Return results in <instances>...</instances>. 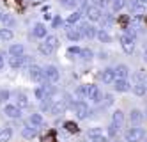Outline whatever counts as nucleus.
Listing matches in <instances>:
<instances>
[{
	"mask_svg": "<svg viewBox=\"0 0 147 142\" xmlns=\"http://www.w3.org/2000/svg\"><path fill=\"white\" fill-rule=\"evenodd\" d=\"M129 121H131L133 126H140V123L144 121V112L138 110V108H133L129 112Z\"/></svg>",
	"mask_w": 147,
	"mask_h": 142,
	"instance_id": "nucleus-16",
	"label": "nucleus"
},
{
	"mask_svg": "<svg viewBox=\"0 0 147 142\" xmlns=\"http://www.w3.org/2000/svg\"><path fill=\"white\" fill-rule=\"evenodd\" d=\"M89 100L94 105H101L105 101V94L101 92V89H99L98 85H92L90 84V87H89Z\"/></svg>",
	"mask_w": 147,
	"mask_h": 142,
	"instance_id": "nucleus-5",
	"label": "nucleus"
},
{
	"mask_svg": "<svg viewBox=\"0 0 147 142\" xmlns=\"http://www.w3.org/2000/svg\"><path fill=\"white\" fill-rule=\"evenodd\" d=\"M2 23L5 25V29H13V27L16 25V18H14L13 14H7V13H5L4 20H2Z\"/></svg>",
	"mask_w": 147,
	"mask_h": 142,
	"instance_id": "nucleus-31",
	"label": "nucleus"
},
{
	"mask_svg": "<svg viewBox=\"0 0 147 142\" xmlns=\"http://www.w3.org/2000/svg\"><path fill=\"white\" fill-rule=\"evenodd\" d=\"M115 142H121V140H115Z\"/></svg>",
	"mask_w": 147,
	"mask_h": 142,
	"instance_id": "nucleus-55",
	"label": "nucleus"
},
{
	"mask_svg": "<svg viewBox=\"0 0 147 142\" xmlns=\"http://www.w3.org/2000/svg\"><path fill=\"white\" fill-rule=\"evenodd\" d=\"M135 82H140V84H145L147 85V71L145 69H138L135 73Z\"/></svg>",
	"mask_w": 147,
	"mask_h": 142,
	"instance_id": "nucleus-32",
	"label": "nucleus"
},
{
	"mask_svg": "<svg viewBox=\"0 0 147 142\" xmlns=\"http://www.w3.org/2000/svg\"><path fill=\"white\" fill-rule=\"evenodd\" d=\"M64 21H62V18L60 16H53V20H51V29H59Z\"/></svg>",
	"mask_w": 147,
	"mask_h": 142,
	"instance_id": "nucleus-45",
	"label": "nucleus"
},
{
	"mask_svg": "<svg viewBox=\"0 0 147 142\" xmlns=\"http://www.w3.org/2000/svg\"><path fill=\"white\" fill-rule=\"evenodd\" d=\"M45 20H46V21H51V20H53L51 13H48V11H46V13H45Z\"/></svg>",
	"mask_w": 147,
	"mask_h": 142,
	"instance_id": "nucleus-50",
	"label": "nucleus"
},
{
	"mask_svg": "<svg viewBox=\"0 0 147 142\" xmlns=\"http://www.w3.org/2000/svg\"><path fill=\"white\" fill-rule=\"evenodd\" d=\"M121 132V128L117 126V124H113V123H110V128H108V137L110 139H115L117 137V133Z\"/></svg>",
	"mask_w": 147,
	"mask_h": 142,
	"instance_id": "nucleus-40",
	"label": "nucleus"
},
{
	"mask_svg": "<svg viewBox=\"0 0 147 142\" xmlns=\"http://www.w3.org/2000/svg\"><path fill=\"white\" fill-rule=\"evenodd\" d=\"M144 142H147V137H145V139H144Z\"/></svg>",
	"mask_w": 147,
	"mask_h": 142,
	"instance_id": "nucleus-54",
	"label": "nucleus"
},
{
	"mask_svg": "<svg viewBox=\"0 0 147 142\" xmlns=\"http://www.w3.org/2000/svg\"><path fill=\"white\" fill-rule=\"evenodd\" d=\"M124 34H128V36H129V37H133V39H138V32H136V29H135L133 25H128V27H126Z\"/></svg>",
	"mask_w": 147,
	"mask_h": 142,
	"instance_id": "nucleus-41",
	"label": "nucleus"
},
{
	"mask_svg": "<svg viewBox=\"0 0 147 142\" xmlns=\"http://www.w3.org/2000/svg\"><path fill=\"white\" fill-rule=\"evenodd\" d=\"M113 101H115V98H113L112 94H105V103H107V107L113 105Z\"/></svg>",
	"mask_w": 147,
	"mask_h": 142,
	"instance_id": "nucleus-47",
	"label": "nucleus"
},
{
	"mask_svg": "<svg viewBox=\"0 0 147 142\" xmlns=\"http://www.w3.org/2000/svg\"><path fill=\"white\" fill-rule=\"evenodd\" d=\"M131 91L135 96H145L147 94V85L145 84H140V82H135L133 87H131Z\"/></svg>",
	"mask_w": 147,
	"mask_h": 142,
	"instance_id": "nucleus-23",
	"label": "nucleus"
},
{
	"mask_svg": "<svg viewBox=\"0 0 147 142\" xmlns=\"http://www.w3.org/2000/svg\"><path fill=\"white\" fill-rule=\"evenodd\" d=\"M80 20H82V13L80 11H73V13L67 16V20H66V25H76Z\"/></svg>",
	"mask_w": 147,
	"mask_h": 142,
	"instance_id": "nucleus-28",
	"label": "nucleus"
},
{
	"mask_svg": "<svg viewBox=\"0 0 147 142\" xmlns=\"http://www.w3.org/2000/svg\"><path fill=\"white\" fill-rule=\"evenodd\" d=\"M124 139H126V142H140L145 139V132L140 126H133L124 133Z\"/></svg>",
	"mask_w": 147,
	"mask_h": 142,
	"instance_id": "nucleus-2",
	"label": "nucleus"
},
{
	"mask_svg": "<svg viewBox=\"0 0 147 142\" xmlns=\"http://www.w3.org/2000/svg\"><path fill=\"white\" fill-rule=\"evenodd\" d=\"M13 96H16V105L20 108L28 107V98H27V94H23V92H13Z\"/></svg>",
	"mask_w": 147,
	"mask_h": 142,
	"instance_id": "nucleus-26",
	"label": "nucleus"
},
{
	"mask_svg": "<svg viewBox=\"0 0 147 142\" xmlns=\"http://www.w3.org/2000/svg\"><path fill=\"white\" fill-rule=\"evenodd\" d=\"M4 16H5V13H4V11H2V9H0V21H2V20H4Z\"/></svg>",
	"mask_w": 147,
	"mask_h": 142,
	"instance_id": "nucleus-53",
	"label": "nucleus"
},
{
	"mask_svg": "<svg viewBox=\"0 0 147 142\" xmlns=\"http://www.w3.org/2000/svg\"><path fill=\"white\" fill-rule=\"evenodd\" d=\"M112 21H113V16L112 14H103V18H101V29H107L108 25H112Z\"/></svg>",
	"mask_w": 147,
	"mask_h": 142,
	"instance_id": "nucleus-38",
	"label": "nucleus"
},
{
	"mask_svg": "<svg viewBox=\"0 0 147 142\" xmlns=\"http://www.w3.org/2000/svg\"><path fill=\"white\" fill-rule=\"evenodd\" d=\"M108 135H105V133H101V135H96V137H92V139H89L90 142H108Z\"/></svg>",
	"mask_w": 147,
	"mask_h": 142,
	"instance_id": "nucleus-44",
	"label": "nucleus"
},
{
	"mask_svg": "<svg viewBox=\"0 0 147 142\" xmlns=\"http://www.w3.org/2000/svg\"><path fill=\"white\" fill-rule=\"evenodd\" d=\"M11 96H13V92H11V91L2 89V91H0V103H5V105H7V101L11 100Z\"/></svg>",
	"mask_w": 147,
	"mask_h": 142,
	"instance_id": "nucleus-37",
	"label": "nucleus"
},
{
	"mask_svg": "<svg viewBox=\"0 0 147 142\" xmlns=\"http://www.w3.org/2000/svg\"><path fill=\"white\" fill-rule=\"evenodd\" d=\"M28 124H32L34 128L43 126V124H45V117H43V114H39V112L30 114V116H28Z\"/></svg>",
	"mask_w": 147,
	"mask_h": 142,
	"instance_id": "nucleus-18",
	"label": "nucleus"
},
{
	"mask_svg": "<svg viewBox=\"0 0 147 142\" xmlns=\"http://www.w3.org/2000/svg\"><path fill=\"white\" fill-rule=\"evenodd\" d=\"M129 7H131V13L133 14H144L145 13V4H142L140 0H129Z\"/></svg>",
	"mask_w": 147,
	"mask_h": 142,
	"instance_id": "nucleus-20",
	"label": "nucleus"
},
{
	"mask_svg": "<svg viewBox=\"0 0 147 142\" xmlns=\"http://www.w3.org/2000/svg\"><path fill=\"white\" fill-rule=\"evenodd\" d=\"M75 114H76L80 119H87V117L92 116V110L89 108V105L83 101V100H78V103H76V107H75Z\"/></svg>",
	"mask_w": 147,
	"mask_h": 142,
	"instance_id": "nucleus-8",
	"label": "nucleus"
},
{
	"mask_svg": "<svg viewBox=\"0 0 147 142\" xmlns=\"http://www.w3.org/2000/svg\"><path fill=\"white\" fill-rule=\"evenodd\" d=\"M83 60H92L94 59V52L90 48H82V55H80Z\"/></svg>",
	"mask_w": 147,
	"mask_h": 142,
	"instance_id": "nucleus-39",
	"label": "nucleus"
},
{
	"mask_svg": "<svg viewBox=\"0 0 147 142\" xmlns=\"http://www.w3.org/2000/svg\"><path fill=\"white\" fill-rule=\"evenodd\" d=\"M67 55L69 57H73V55H82V48L80 46H71V48H67Z\"/></svg>",
	"mask_w": 147,
	"mask_h": 142,
	"instance_id": "nucleus-43",
	"label": "nucleus"
},
{
	"mask_svg": "<svg viewBox=\"0 0 147 142\" xmlns=\"http://www.w3.org/2000/svg\"><path fill=\"white\" fill-rule=\"evenodd\" d=\"M119 41H121V46H122L124 53H128V55H131V53L135 52V41H136V39L129 37L128 34H122Z\"/></svg>",
	"mask_w": 147,
	"mask_h": 142,
	"instance_id": "nucleus-10",
	"label": "nucleus"
},
{
	"mask_svg": "<svg viewBox=\"0 0 147 142\" xmlns=\"http://www.w3.org/2000/svg\"><path fill=\"white\" fill-rule=\"evenodd\" d=\"M98 55H99V59H101V60H105V59H108V53H107V52H103V50H101V52L98 53Z\"/></svg>",
	"mask_w": 147,
	"mask_h": 142,
	"instance_id": "nucleus-48",
	"label": "nucleus"
},
{
	"mask_svg": "<svg viewBox=\"0 0 147 142\" xmlns=\"http://www.w3.org/2000/svg\"><path fill=\"white\" fill-rule=\"evenodd\" d=\"M78 29L83 32V36H85L87 39H96L98 37V32H99V29H96L90 21H82V23L78 25Z\"/></svg>",
	"mask_w": 147,
	"mask_h": 142,
	"instance_id": "nucleus-3",
	"label": "nucleus"
},
{
	"mask_svg": "<svg viewBox=\"0 0 147 142\" xmlns=\"http://www.w3.org/2000/svg\"><path fill=\"white\" fill-rule=\"evenodd\" d=\"M34 96L37 98V101H48V100H51V94L46 91V87L45 85H39V87H36V91H34Z\"/></svg>",
	"mask_w": 147,
	"mask_h": 142,
	"instance_id": "nucleus-15",
	"label": "nucleus"
},
{
	"mask_svg": "<svg viewBox=\"0 0 147 142\" xmlns=\"http://www.w3.org/2000/svg\"><path fill=\"white\" fill-rule=\"evenodd\" d=\"M45 75H46V82H51L55 84L60 80V71L57 66H53V64H48V66H45Z\"/></svg>",
	"mask_w": 147,
	"mask_h": 142,
	"instance_id": "nucleus-7",
	"label": "nucleus"
},
{
	"mask_svg": "<svg viewBox=\"0 0 147 142\" xmlns=\"http://www.w3.org/2000/svg\"><path fill=\"white\" fill-rule=\"evenodd\" d=\"M4 66H5V62H4V57H2V53H0V71L4 69Z\"/></svg>",
	"mask_w": 147,
	"mask_h": 142,
	"instance_id": "nucleus-51",
	"label": "nucleus"
},
{
	"mask_svg": "<svg viewBox=\"0 0 147 142\" xmlns=\"http://www.w3.org/2000/svg\"><path fill=\"white\" fill-rule=\"evenodd\" d=\"M28 76H30V80H34L36 84H45L46 82L45 68L37 66V64H30L28 66Z\"/></svg>",
	"mask_w": 147,
	"mask_h": 142,
	"instance_id": "nucleus-1",
	"label": "nucleus"
},
{
	"mask_svg": "<svg viewBox=\"0 0 147 142\" xmlns=\"http://www.w3.org/2000/svg\"><path fill=\"white\" fill-rule=\"evenodd\" d=\"M4 114L7 117H11V119H20L22 117V108H20L18 105H13V103H7L4 107Z\"/></svg>",
	"mask_w": 147,
	"mask_h": 142,
	"instance_id": "nucleus-11",
	"label": "nucleus"
},
{
	"mask_svg": "<svg viewBox=\"0 0 147 142\" xmlns=\"http://www.w3.org/2000/svg\"><path fill=\"white\" fill-rule=\"evenodd\" d=\"M126 5V0H113L112 2V11L113 13H119V11H122Z\"/></svg>",
	"mask_w": 147,
	"mask_h": 142,
	"instance_id": "nucleus-35",
	"label": "nucleus"
},
{
	"mask_svg": "<svg viewBox=\"0 0 147 142\" xmlns=\"http://www.w3.org/2000/svg\"><path fill=\"white\" fill-rule=\"evenodd\" d=\"M67 108V105H66V101L64 100H53V105H51V116H60V114H64V110Z\"/></svg>",
	"mask_w": 147,
	"mask_h": 142,
	"instance_id": "nucleus-14",
	"label": "nucleus"
},
{
	"mask_svg": "<svg viewBox=\"0 0 147 142\" xmlns=\"http://www.w3.org/2000/svg\"><path fill=\"white\" fill-rule=\"evenodd\" d=\"M13 137V128L11 126H4V128H0V142H7V140H11Z\"/></svg>",
	"mask_w": 147,
	"mask_h": 142,
	"instance_id": "nucleus-25",
	"label": "nucleus"
},
{
	"mask_svg": "<svg viewBox=\"0 0 147 142\" xmlns=\"http://www.w3.org/2000/svg\"><path fill=\"white\" fill-rule=\"evenodd\" d=\"M32 36L37 37V39H46L48 29L45 27V23H34V27H32Z\"/></svg>",
	"mask_w": 147,
	"mask_h": 142,
	"instance_id": "nucleus-13",
	"label": "nucleus"
},
{
	"mask_svg": "<svg viewBox=\"0 0 147 142\" xmlns=\"http://www.w3.org/2000/svg\"><path fill=\"white\" fill-rule=\"evenodd\" d=\"M14 37V32L11 29H0V41H11Z\"/></svg>",
	"mask_w": 147,
	"mask_h": 142,
	"instance_id": "nucleus-29",
	"label": "nucleus"
},
{
	"mask_svg": "<svg viewBox=\"0 0 147 142\" xmlns=\"http://www.w3.org/2000/svg\"><path fill=\"white\" fill-rule=\"evenodd\" d=\"M60 5L62 7H69V9H75L78 5V0H60Z\"/></svg>",
	"mask_w": 147,
	"mask_h": 142,
	"instance_id": "nucleus-42",
	"label": "nucleus"
},
{
	"mask_svg": "<svg viewBox=\"0 0 147 142\" xmlns=\"http://www.w3.org/2000/svg\"><path fill=\"white\" fill-rule=\"evenodd\" d=\"M9 55H11V57H22V55H25V46L22 45V43H14V45L9 46Z\"/></svg>",
	"mask_w": 147,
	"mask_h": 142,
	"instance_id": "nucleus-19",
	"label": "nucleus"
},
{
	"mask_svg": "<svg viewBox=\"0 0 147 142\" xmlns=\"http://www.w3.org/2000/svg\"><path fill=\"white\" fill-rule=\"evenodd\" d=\"M98 39H99L101 43H110V41H112V36H110L105 29H99V32H98Z\"/></svg>",
	"mask_w": 147,
	"mask_h": 142,
	"instance_id": "nucleus-33",
	"label": "nucleus"
},
{
	"mask_svg": "<svg viewBox=\"0 0 147 142\" xmlns=\"http://www.w3.org/2000/svg\"><path fill=\"white\" fill-rule=\"evenodd\" d=\"M99 80L103 84H113L115 80H117V73H115V68H105L101 73H99Z\"/></svg>",
	"mask_w": 147,
	"mask_h": 142,
	"instance_id": "nucleus-9",
	"label": "nucleus"
},
{
	"mask_svg": "<svg viewBox=\"0 0 147 142\" xmlns=\"http://www.w3.org/2000/svg\"><path fill=\"white\" fill-rule=\"evenodd\" d=\"M101 133H103V130H101V128H92V130H89V132H87V137H89V139H92V137L101 135Z\"/></svg>",
	"mask_w": 147,
	"mask_h": 142,
	"instance_id": "nucleus-46",
	"label": "nucleus"
},
{
	"mask_svg": "<svg viewBox=\"0 0 147 142\" xmlns=\"http://www.w3.org/2000/svg\"><path fill=\"white\" fill-rule=\"evenodd\" d=\"M112 123L117 124L119 128H124V112L122 110H115L112 114Z\"/></svg>",
	"mask_w": 147,
	"mask_h": 142,
	"instance_id": "nucleus-24",
	"label": "nucleus"
},
{
	"mask_svg": "<svg viewBox=\"0 0 147 142\" xmlns=\"http://www.w3.org/2000/svg\"><path fill=\"white\" fill-rule=\"evenodd\" d=\"M144 60L147 62V45H145V50H144Z\"/></svg>",
	"mask_w": 147,
	"mask_h": 142,
	"instance_id": "nucleus-52",
	"label": "nucleus"
},
{
	"mask_svg": "<svg viewBox=\"0 0 147 142\" xmlns=\"http://www.w3.org/2000/svg\"><path fill=\"white\" fill-rule=\"evenodd\" d=\"M22 137H25V139H34V137H37V128H34L32 124L23 126L22 128Z\"/></svg>",
	"mask_w": 147,
	"mask_h": 142,
	"instance_id": "nucleus-22",
	"label": "nucleus"
},
{
	"mask_svg": "<svg viewBox=\"0 0 147 142\" xmlns=\"http://www.w3.org/2000/svg\"><path fill=\"white\" fill-rule=\"evenodd\" d=\"M115 73H117V78H128L129 68L126 66V64H119V66H115Z\"/></svg>",
	"mask_w": 147,
	"mask_h": 142,
	"instance_id": "nucleus-27",
	"label": "nucleus"
},
{
	"mask_svg": "<svg viewBox=\"0 0 147 142\" xmlns=\"http://www.w3.org/2000/svg\"><path fill=\"white\" fill-rule=\"evenodd\" d=\"M83 13H85V16H87V20L90 21H101V18H103V9L101 7H98V5H89L85 11H83Z\"/></svg>",
	"mask_w": 147,
	"mask_h": 142,
	"instance_id": "nucleus-4",
	"label": "nucleus"
},
{
	"mask_svg": "<svg viewBox=\"0 0 147 142\" xmlns=\"http://www.w3.org/2000/svg\"><path fill=\"white\" fill-rule=\"evenodd\" d=\"M131 84H129V80L128 78H117L113 82V89L117 91V92H128V91H131Z\"/></svg>",
	"mask_w": 147,
	"mask_h": 142,
	"instance_id": "nucleus-12",
	"label": "nucleus"
},
{
	"mask_svg": "<svg viewBox=\"0 0 147 142\" xmlns=\"http://www.w3.org/2000/svg\"><path fill=\"white\" fill-rule=\"evenodd\" d=\"M64 130L69 132V133H78V126H76V123H73V121H66L64 123Z\"/></svg>",
	"mask_w": 147,
	"mask_h": 142,
	"instance_id": "nucleus-36",
	"label": "nucleus"
},
{
	"mask_svg": "<svg viewBox=\"0 0 147 142\" xmlns=\"http://www.w3.org/2000/svg\"><path fill=\"white\" fill-rule=\"evenodd\" d=\"M45 43H48L51 48H57V46H59V37H57L55 34H48L46 39H45Z\"/></svg>",
	"mask_w": 147,
	"mask_h": 142,
	"instance_id": "nucleus-34",
	"label": "nucleus"
},
{
	"mask_svg": "<svg viewBox=\"0 0 147 142\" xmlns=\"http://www.w3.org/2000/svg\"><path fill=\"white\" fill-rule=\"evenodd\" d=\"M89 87H90V84H83V85H78V87H76V91H75L76 100H83V98H89Z\"/></svg>",
	"mask_w": 147,
	"mask_h": 142,
	"instance_id": "nucleus-21",
	"label": "nucleus"
},
{
	"mask_svg": "<svg viewBox=\"0 0 147 142\" xmlns=\"http://www.w3.org/2000/svg\"><path fill=\"white\" fill-rule=\"evenodd\" d=\"M66 37H67L69 41H73V43H78V41H82L85 36H83V32H82L78 27L66 25Z\"/></svg>",
	"mask_w": 147,
	"mask_h": 142,
	"instance_id": "nucleus-6",
	"label": "nucleus"
},
{
	"mask_svg": "<svg viewBox=\"0 0 147 142\" xmlns=\"http://www.w3.org/2000/svg\"><path fill=\"white\" fill-rule=\"evenodd\" d=\"M46 0H30V4L32 5H41V4H45Z\"/></svg>",
	"mask_w": 147,
	"mask_h": 142,
	"instance_id": "nucleus-49",
	"label": "nucleus"
},
{
	"mask_svg": "<svg viewBox=\"0 0 147 142\" xmlns=\"http://www.w3.org/2000/svg\"><path fill=\"white\" fill-rule=\"evenodd\" d=\"M27 60H28V57H25V55H22V57H11V59H9V68H11V69H20V68L25 66Z\"/></svg>",
	"mask_w": 147,
	"mask_h": 142,
	"instance_id": "nucleus-17",
	"label": "nucleus"
},
{
	"mask_svg": "<svg viewBox=\"0 0 147 142\" xmlns=\"http://www.w3.org/2000/svg\"><path fill=\"white\" fill-rule=\"evenodd\" d=\"M37 48H39V52L43 53V55H46V57H50L51 53H53V50H55V48H51L48 43H39V46H37Z\"/></svg>",
	"mask_w": 147,
	"mask_h": 142,
	"instance_id": "nucleus-30",
	"label": "nucleus"
}]
</instances>
